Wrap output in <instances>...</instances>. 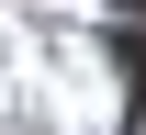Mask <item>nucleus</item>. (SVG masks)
<instances>
[{"label": "nucleus", "instance_id": "1", "mask_svg": "<svg viewBox=\"0 0 146 135\" xmlns=\"http://www.w3.org/2000/svg\"><path fill=\"white\" fill-rule=\"evenodd\" d=\"M124 11H146V0H124Z\"/></svg>", "mask_w": 146, "mask_h": 135}]
</instances>
